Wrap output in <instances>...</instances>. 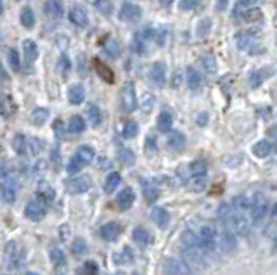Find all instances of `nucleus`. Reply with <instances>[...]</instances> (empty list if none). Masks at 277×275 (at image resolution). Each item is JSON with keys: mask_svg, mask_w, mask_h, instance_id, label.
Wrapping results in <instances>:
<instances>
[{"mask_svg": "<svg viewBox=\"0 0 277 275\" xmlns=\"http://www.w3.org/2000/svg\"><path fill=\"white\" fill-rule=\"evenodd\" d=\"M255 2H257V0H239V5H243V7H250V5H253Z\"/></svg>", "mask_w": 277, "mask_h": 275, "instance_id": "obj_54", "label": "nucleus"}, {"mask_svg": "<svg viewBox=\"0 0 277 275\" xmlns=\"http://www.w3.org/2000/svg\"><path fill=\"white\" fill-rule=\"evenodd\" d=\"M271 68H267V70H258V71H255V73H251V77H250V83H251V87H260L262 85V82L264 80H267L269 77H271Z\"/></svg>", "mask_w": 277, "mask_h": 275, "instance_id": "obj_28", "label": "nucleus"}, {"mask_svg": "<svg viewBox=\"0 0 277 275\" xmlns=\"http://www.w3.org/2000/svg\"><path fill=\"white\" fill-rule=\"evenodd\" d=\"M90 189V179L87 175H76L68 182V190L71 194H83Z\"/></svg>", "mask_w": 277, "mask_h": 275, "instance_id": "obj_10", "label": "nucleus"}, {"mask_svg": "<svg viewBox=\"0 0 277 275\" xmlns=\"http://www.w3.org/2000/svg\"><path fill=\"white\" fill-rule=\"evenodd\" d=\"M138 133V125L136 121H127L125 126H123V137L125 139H134Z\"/></svg>", "mask_w": 277, "mask_h": 275, "instance_id": "obj_39", "label": "nucleus"}, {"mask_svg": "<svg viewBox=\"0 0 277 275\" xmlns=\"http://www.w3.org/2000/svg\"><path fill=\"white\" fill-rule=\"evenodd\" d=\"M23 52H24V57H26L28 61H31V63L38 59V45H36L33 40H24Z\"/></svg>", "mask_w": 277, "mask_h": 275, "instance_id": "obj_25", "label": "nucleus"}, {"mask_svg": "<svg viewBox=\"0 0 277 275\" xmlns=\"http://www.w3.org/2000/svg\"><path fill=\"white\" fill-rule=\"evenodd\" d=\"M85 97H87L85 89H83L80 83H75V85L69 87L68 99H69V102H71L73 106H80V104H83V102H85Z\"/></svg>", "mask_w": 277, "mask_h": 275, "instance_id": "obj_15", "label": "nucleus"}, {"mask_svg": "<svg viewBox=\"0 0 277 275\" xmlns=\"http://www.w3.org/2000/svg\"><path fill=\"white\" fill-rule=\"evenodd\" d=\"M26 275H40V274H36V272H28Z\"/></svg>", "mask_w": 277, "mask_h": 275, "instance_id": "obj_59", "label": "nucleus"}, {"mask_svg": "<svg viewBox=\"0 0 277 275\" xmlns=\"http://www.w3.org/2000/svg\"><path fill=\"white\" fill-rule=\"evenodd\" d=\"M122 107L125 113H132L137 107V92L132 82H127L122 89Z\"/></svg>", "mask_w": 277, "mask_h": 275, "instance_id": "obj_6", "label": "nucleus"}, {"mask_svg": "<svg viewBox=\"0 0 277 275\" xmlns=\"http://www.w3.org/2000/svg\"><path fill=\"white\" fill-rule=\"evenodd\" d=\"M227 5H229V0H217V10H225L227 9Z\"/></svg>", "mask_w": 277, "mask_h": 275, "instance_id": "obj_53", "label": "nucleus"}, {"mask_svg": "<svg viewBox=\"0 0 277 275\" xmlns=\"http://www.w3.org/2000/svg\"><path fill=\"white\" fill-rule=\"evenodd\" d=\"M199 3H201V0H180L178 7H180L182 10H192V9H196Z\"/></svg>", "mask_w": 277, "mask_h": 275, "instance_id": "obj_44", "label": "nucleus"}, {"mask_svg": "<svg viewBox=\"0 0 277 275\" xmlns=\"http://www.w3.org/2000/svg\"><path fill=\"white\" fill-rule=\"evenodd\" d=\"M69 70H71V61H69L68 56H61L59 61H57V71H59L63 77H66L69 73Z\"/></svg>", "mask_w": 277, "mask_h": 275, "instance_id": "obj_40", "label": "nucleus"}, {"mask_svg": "<svg viewBox=\"0 0 277 275\" xmlns=\"http://www.w3.org/2000/svg\"><path fill=\"white\" fill-rule=\"evenodd\" d=\"M234 234L227 229V227H222L217 229V249L222 253H227L234 248Z\"/></svg>", "mask_w": 277, "mask_h": 275, "instance_id": "obj_8", "label": "nucleus"}, {"mask_svg": "<svg viewBox=\"0 0 277 275\" xmlns=\"http://www.w3.org/2000/svg\"><path fill=\"white\" fill-rule=\"evenodd\" d=\"M120 234H122V227L116 222H109L101 227V237H103L104 241H109V242L116 241Z\"/></svg>", "mask_w": 277, "mask_h": 275, "instance_id": "obj_16", "label": "nucleus"}, {"mask_svg": "<svg viewBox=\"0 0 277 275\" xmlns=\"http://www.w3.org/2000/svg\"><path fill=\"white\" fill-rule=\"evenodd\" d=\"M201 66H203V70H205L208 75H217V71H218L217 59H215L213 56H210V54L201 57Z\"/></svg>", "mask_w": 277, "mask_h": 275, "instance_id": "obj_30", "label": "nucleus"}, {"mask_svg": "<svg viewBox=\"0 0 277 275\" xmlns=\"http://www.w3.org/2000/svg\"><path fill=\"white\" fill-rule=\"evenodd\" d=\"M276 151H277V142H276Z\"/></svg>", "mask_w": 277, "mask_h": 275, "instance_id": "obj_62", "label": "nucleus"}, {"mask_svg": "<svg viewBox=\"0 0 277 275\" xmlns=\"http://www.w3.org/2000/svg\"><path fill=\"white\" fill-rule=\"evenodd\" d=\"M163 272L165 275H194V270L178 258H166L163 263Z\"/></svg>", "mask_w": 277, "mask_h": 275, "instance_id": "obj_4", "label": "nucleus"}, {"mask_svg": "<svg viewBox=\"0 0 277 275\" xmlns=\"http://www.w3.org/2000/svg\"><path fill=\"white\" fill-rule=\"evenodd\" d=\"M201 83H203V78H201V73H199L198 70H194V68H189L187 70V85L191 90H199L201 89Z\"/></svg>", "mask_w": 277, "mask_h": 275, "instance_id": "obj_24", "label": "nucleus"}, {"mask_svg": "<svg viewBox=\"0 0 277 275\" xmlns=\"http://www.w3.org/2000/svg\"><path fill=\"white\" fill-rule=\"evenodd\" d=\"M134 201H136V194H134V190L130 189V187L123 189L122 192L118 194V204L122 209H129L130 206L134 204Z\"/></svg>", "mask_w": 277, "mask_h": 275, "instance_id": "obj_21", "label": "nucleus"}, {"mask_svg": "<svg viewBox=\"0 0 277 275\" xmlns=\"http://www.w3.org/2000/svg\"><path fill=\"white\" fill-rule=\"evenodd\" d=\"M85 128H87V123H85V119L80 116V114H75V116L69 118V121H68V130H69L71 133L78 135V133H83V132H85Z\"/></svg>", "mask_w": 277, "mask_h": 275, "instance_id": "obj_20", "label": "nucleus"}, {"mask_svg": "<svg viewBox=\"0 0 277 275\" xmlns=\"http://www.w3.org/2000/svg\"><path fill=\"white\" fill-rule=\"evenodd\" d=\"M94 66H96L97 73H99V77L103 78L104 82H109V83L115 82V75H113V71L109 70V68L106 66V64L101 59H94Z\"/></svg>", "mask_w": 277, "mask_h": 275, "instance_id": "obj_26", "label": "nucleus"}, {"mask_svg": "<svg viewBox=\"0 0 277 275\" xmlns=\"http://www.w3.org/2000/svg\"><path fill=\"white\" fill-rule=\"evenodd\" d=\"M73 158L85 168L87 165H90V163L94 161V158H96V151H94L90 146H80L78 149H76V153L73 154Z\"/></svg>", "mask_w": 277, "mask_h": 275, "instance_id": "obj_14", "label": "nucleus"}, {"mask_svg": "<svg viewBox=\"0 0 277 275\" xmlns=\"http://www.w3.org/2000/svg\"><path fill=\"white\" fill-rule=\"evenodd\" d=\"M7 63H9L10 71H14V73H19L21 59H19V54H17V50L10 49L9 52H7Z\"/></svg>", "mask_w": 277, "mask_h": 275, "instance_id": "obj_36", "label": "nucleus"}, {"mask_svg": "<svg viewBox=\"0 0 277 275\" xmlns=\"http://www.w3.org/2000/svg\"><path fill=\"white\" fill-rule=\"evenodd\" d=\"M236 47L244 52H257L260 49V42L257 37H253L251 33H239L236 35Z\"/></svg>", "mask_w": 277, "mask_h": 275, "instance_id": "obj_7", "label": "nucleus"}, {"mask_svg": "<svg viewBox=\"0 0 277 275\" xmlns=\"http://www.w3.org/2000/svg\"><path fill=\"white\" fill-rule=\"evenodd\" d=\"M30 146H31V153L33 154H38L40 151H42V140H38V139H31V142H30Z\"/></svg>", "mask_w": 277, "mask_h": 275, "instance_id": "obj_51", "label": "nucleus"}, {"mask_svg": "<svg viewBox=\"0 0 277 275\" xmlns=\"http://www.w3.org/2000/svg\"><path fill=\"white\" fill-rule=\"evenodd\" d=\"M120 183H122V175H120L118 172L109 173L108 179H106V182H104V190L106 192H113L115 189H118Z\"/></svg>", "mask_w": 277, "mask_h": 275, "instance_id": "obj_27", "label": "nucleus"}, {"mask_svg": "<svg viewBox=\"0 0 277 275\" xmlns=\"http://www.w3.org/2000/svg\"><path fill=\"white\" fill-rule=\"evenodd\" d=\"M206 173H208V166L201 159H198V161H194L191 165V179L206 180Z\"/></svg>", "mask_w": 277, "mask_h": 275, "instance_id": "obj_22", "label": "nucleus"}, {"mask_svg": "<svg viewBox=\"0 0 277 275\" xmlns=\"http://www.w3.org/2000/svg\"><path fill=\"white\" fill-rule=\"evenodd\" d=\"M118 17L123 23H137L142 17V9L134 2H122L118 10Z\"/></svg>", "mask_w": 277, "mask_h": 275, "instance_id": "obj_5", "label": "nucleus"}, {"mask_svg": "<svg viewBox=\"0 0 277 275\" xmlns=\"http://www.w3.org/2000/svg\"><path fill=\"white\" fill-rule=\"evenodd\" d=\"M144 196H145V199H147L149 202H154L156 199L159 197L158 187H156L154 183H151V182H144Z\"/></svg>", "mask_w": 277, "mask_h": 275, "instance_id": "obj_37", "label": "nucleus"}, {"mask_svg": "<svg viewBox=\"0 0 277 275\" xmlns=\"http://www.w3.org/2000/svg\"><path fill=\"white\" fill-rule=\"evenodd\" d=\"M16 190H17V185L12 179H7L5 182L0 185L2 197H3V201H7V202H14V199H16Z\"/></svg>", "mask_w": 277, "mask_h": 275, "instance_id": "obj_17", "label": "nucleus"}, {"mask_svg": "<svg viewBox=\"0 0 277 275\" xmlns=\"http://www.w3.org/2000/svg\"><path fill=\"white\" fill-rule=\"evenodd\" d=\"M0 12H2V0H0Z\"/></svg>", "mask_w": 277, "mask_h": 275, "instance_id": "obj_60", "label": "nucleus"}, {"mask_svg": "<svg viewBox=\"0 0 277 275\" xmlns=\"http://www.w3.org/2000/svg\"><path fill=\"white\" fill-rule=\"evenodd\" d=\"M267 206H269V202L264 194H255V197L250 201V215L255 223H260L262 220L265 218V215H267Z\"/></svg>", "mask_w": 277, "mask_h": 275, "instance_id": "obj_3", "label": "nucleus"}, {"mask_svg": "<svg viewBox=\"0 0 277 275\" xmlns=\"http://www.w3.org/2000/svg\"><path fill=\"white\" fill-rule=\"evenodd\" d=\"M7 78V73H5V68H3V64L0 63V82H3V80Z\"/></svg>", "mask_w": 277, "mask_h": 275, "instance_id": "obj_55", "label": "nucleus"}, {"mask_svg": "<svg viewBox=\"0 0 277 275\" xmlns=\"http://www.w3.org/2000/svg\"><path fill=\"white\" fill-rule=\"evenodd\" d=\"M50 260H52V263L56 267H63L64 263H66V258H64V253L61 251V249L54 248L50 249Z\"/></svg>", "mask_w": 277, "mask_h": 275, "instance_id": "obj_41", "label": "nucleus"}, {"mask_svg": "<svg viewBox=\"0 0 277 275\" xmlns=\"http://www.w3.org/2000/svg\"><path fill=\"white\" fill-rule=\"evenodd\" d=\"M134 275H138V274H134Z\"/></svg>", "mask_w": 277, "mask_h": 275, "instance_id": "obj_63", "label": "nucleus"}, {"mask_svg": "<svg viewBox=\"0 0 277 275\" xmlns=\"http://www.w3.org/2000/svg\"><path fill=\"white\" fill-rule=\"evenodd\" d=\"M85 251H87L85 241H78L75 246H73V253H75V255H83Z\"/></svg>", "mask_w": 277, "mask_h": 275, "instance_id": "obj_47", "label": "nucleus"}, {"mask_svg": "<svg viewBox=\"0 0 277 275\" xmlns=\"http://www.w3.org/2000/svg\"><path fill=\"white\" fill-rule=\"evenodd\" d=\"M87 118H89V121L92 126H99L101 121H103V113H101L99 106H96V104H89V106H87Z\"/></svg>", "mask_w": 277, "mask_h": 275, "instance_id": "obj_23", "label": "nucleus"}, {"mask_svg": "<svg viewBox=\"0 0 277 275\" xmlns=\"http://www.w3.org/2000/svg\"><path fill=\"white\" fill-rule=\"evenodd\" d=\"M151 216H152V222L156 223V225L159 227V229H166L168 227V223H170V215H168V211H166L165 208H154L152 209V213H151Z\"/></svg>", "mask_w": 277, "mask_h": 275, "instance_id": "obj_18", "label": "nucleus"}, {"mask_svg": "<svg viewBox=\"0 0 277 275\" xmlns=\"http://www.w3.org/2000/svg\"><path fill=\"white\" fill-rule=\"evenodd\" d=\"M152 106H154V95L144 93V97H142V100H140V109L144 111V113H149V111L152 109Z\"/></svg>", "mask_w": 277, "mask_h": 275, "instance_id": "obj_42", "label": "nucleus"}, {"mask_svg": "<svg viewBox=\"0 0 277 275\" xmlns=\"http://www.w3.org/2000/svg\"><path fill=\"white\" fill-rule=\"evenodd\" d=\"M0 177H9V165L5 161H0Z\"/></svg>", "mask_w": 277, "mask_h": 275, "instance_id": "obj_52", "label": "nucleus"}, {"mask_svg": "<svg viewBox=\"0 0 277 275\" xmlns=\"http://www.w3.org/2000/svg\"><path fill=\"white\" fill-rule=\"evenodd\" d=\"M198 239H199V246L205 249L208 256L217 251V227L210 225V223L201 225L198 230Z\"/></svg>", "mask_w": 277, "mask_h": 275, "instance_id": "obj_2", "label": "nucleus"}, {"mask_svg": "<svg viewBox=\"0 0 277 275\" xmlns=\"http://www.w3.org/2000/svg\"><path fill=\"white\" fill-rule=\"evenodd\" d=\"M210 28H211V21L210 19L201 21V23H199V26H198V35H199V37H205L208 31H210Z\"/></svg>", "mask_w": 277, "mask_h": 275, "instance_id": "obj_45", "label": "nucleus"}, {"mask_svg": "<svg viewBox=\"0 0 277 275\" xmlns=\"http://www.w3.org/2000/svg\"><path fill=\"white\" fill-rule=\"evenodd\" d=\"M243 17H244V21H248V23H255V21H260L262 19V10L260 9L246 10V12H243Z\"/></svg>", "mask_w": 277, "mask_h": 275, "instance_id": "obj_43", "label": "nucleus"}, {"mask_svg": "<svg viewBox=\"0 0 277 275\" xmlns=\"http://www.w3.org/2000/svg\"><path fill=\"white\" fill-rule=\"evenodd\" d=\"M116 275H125V274H123V272H118V274H116Z\"/></svg>", "mask_w": 277, "mask_h": 275, "instance_id": "obj_61", "label": "nucleus"}, {"mask_svg": "<svg viewBox=\"0 0 277 275\" xmlns=\"http://www.w3.org/2000/svg\"><path fill=\"white\" fill-rule=\"evenodd\" d=\"M59 236H61V241H64V242H66L68 239L71 237V230H69V225H61Z\"/></svg>", "mask_w": 277, "mask_h": 275, "instance_id": "obj_48", "label": "nucleus"}, {"mask_svg": "<svg viewBox=\"0 0 277 275\" xmlns=\"http://www.w3.org/2000/svg\"><path fill=\"white\" fill-rule=\"evenodd\" d=\"M47 119H49V111L45 107H36V109H33V113H31V123L36 126H42Z\"/></svg>", "mask_w": 277, "mask_h": 275, "instance_id": "obj_32", "label": "nucleus"}, {"mask_svg": "<svg viewBox=\"0 0 277 275\" xmlns=\"http://www.w3.org/2000/svg\"><path fill=\"white\" fill-rule=\"evenodd\" d=\"M149 78L156 87H165L166 83V64L165 63H154L149 71Z\"/></svg>", "mask_w": 277, "mask_h": 275, "instance_id": "obj_11", "label": "nucleus"}, {"mask_svg": "<svg viewBox=\"0 0 277 275\" xmlns=\"http://www.w3.org/2000/svg\"><path fill=\"white\" fill-rule=\"evenodd\" d=\"M168 146L172 147L173 151L182 149V147L185 146V137H184V133H180V132H172V133H170V137H168Z\"/></svg>", "mask_w": 277, "mask_h": 275, "instance_id": "obj_33", "label": "nucleus"}, {"mask_svg": "<svg viewBox=\"0 0 277 275\" xmlns=\"http://www.w3.org/2000/svg\"><path fill=\"white\" fill-rule=\"evenodd\" d=\"M106 50H108L109 56H111V57H118V54H120L118 43H116V42H111V43H109V45L106 47Z\"/></svg>", "mask_w": 277, "mask_h": 275, "instance_id": "obj_49", "label": "nucleus"}, {"mask_svg": "<svg viewBox=\"0 0 277 275\" xmlns=\"http://www.w3.org/2000/svg\"><path fill=\"white\" fill-rule=\"evenodd\" d=\"M272 218L277 220V206H274V209H272Z\"/></svg>", "mask_w": 277, "mask_h": 275, "instance_id": "obj_58", "label": "nucleus"}, {"mask_svg": "<svg viewBox=\"0 0 277 275\" xmlns=\"http://www.w3.org/2000/svg\"><path fill=\"white\" fill-rule=\"evenodd\" d=\"M43 10H45L47 17L54 21H59L64 17V5L61 3V0H47Z\"/></svg>", "mask_w": 277, "mask_h": 275, "instance_id": "obj_13", "label": "nucleus"}, {"mask_svg": "<svg viewBox=\"0 0 277 275\" xmlns=\"http://www.w3.org/2000/svg\"><path fill=\"white\" fill-rule=\"evenodd\" d=\"M68 17H69V21L78 28H85L87 24H89V12H87V9L82 5L71 7Z\"/></svg>", "mask_w": 277, "mask_h": 275, "instance_id": "obj_9", "label": "nucleus"}, {"mask_svg": "<svg viewBox=\"0 0 277 275\" xmlns=\"http://www.w3.org/2000/svg\"><path fill=\"white\" fill-rule=\"evenodd\" d=\"M3 253H5L7 265H14V263H16V260H17V246H16V242H12V241L7 242Z\"/></svg>", "mask_w": 277, "mask_h": 275, "instance_id": "obj_34", "label": "nucleus"}, {"mask_svg": "<svg viewBox=\"0 0 277 275\" xmlns=\"http://www.w3.org/2000/svg\"><path fill=\"white\" fill-rule=\"evenodd\" d=\"M12 147H14V151H16L17 154L26 153V151H28V142H26V139H24V135L17 133V135L14 137V140H12Z\"/></svg>", "mask_w": 277, "mask_h": 275, "instance_id": "obj_38", "label": "nucleus"}, {"mask_svg": "<svg viewBox=\"0 0 277 275\" xmlns=\"http://www.w3.org/2000/svg\"><path fill=\"white\" fill-rule=\"evenodd\" d=\"M253 153L258 158H267L272 153V144L267 142V140H260L253 146Z\"/></svg>", "mask_w": 277, "mask_h": 275, "instance_id": "obj_29", "label": "nucleus"}, {"mask_svg": "<svg viewBox=\"0 0 277 275\" xmlns=\"http://www.w3.org/2000/svg\"><path fill=\"white\" fill-rule=\"evenodd\" d=\"M132 237H134V241L140 246H147L149 242H151V234H149L145 229H142V227H137V229L134 230Z\"/></svg>", "mask_w": 277, "mask_h": 275, "instance_id": "obj_35", "label": "nucleus"}, {"mask_svg": "<svg viewBox=\"0 0 277 275\" xmlns=\"http://www.w3.org/2000/svg\"><path fill=\"white\" fill-rule=\"evenodd\" d=\"M156 125H158V130L163 133H168L170 130H172L173 126V116L172 113H168V111H161L158 116V121H156Z\"/></svg>", "mask_w": 277, "mask_h": 275, "instance_id": "obj_19", "label": "nucleus"}, {"mask_svg": "<svg viewBox=\"0 0 277 275\" xmlns=\"http://www.w3.org/2000/svg\"><path fill=\"white\" fill-rule=\"evenodd\" d=\"M159 2H161V5L168 7V5H172V3L175 2V0H159Z\"/></svg>", "mask_w": 277, "mask_h": 275, "instance_id": "obj_56", "label": "nucleus"}, {"mask_svg": "<svg viewBox=\"0 0 277 275\" xmlns=\"http://www.w3.org/2000/svg\"><path fill=\"white\" fill-rule=\"evenodd\" d=\"M180 249H182V256H184V262L187 263L192 270H203L206 267L208 255L205 253V249L199 246V239L196 232L185 230V232L182 234Z\"/></svg>", "mask_w": 277, "mask_h": 275, "instance_id": "obj_1", "label": "nucleus"}, {"mask_svg": "<svg viewBox=\"0 0 277 275\" xmlns=\"http://www.w3.org/2000/svg\"><path fill=\"white\" fill-rule=\"evenodd\" d=\"M96 3H97V5H103V3H109V0H96Z\"/></svg>", "mask_w": 277, "mask_h": 275, "instance_id": "obj_57", "label": "nucleus"}, {"mask_svg": "<svg viewBox=\"0 0 277 275\" xmlns=\"http://www.w3.org/2000/svg\"><path fill=\"white\" fill-rule=\"evenodd\" d=\"M180 83H182V71L177 70L173 73V77H172V87H173V89H178V87H180Z\"/></svg>", "mask_w": 277, "mask_h": 275, "instance_id": "obj_50", "label": "nucleus"}, {"mask_svg": "<svg viewBox=\"0 0 277 275\" xmlns=\"http://www.w3.org/2000/svg\"><path fill=\"white\" fill-rule=\"evenodd\" d=\"M21 24H23L26 30H31V28L35 26V14L33 10L30 9V7H24L23 10H21Z\"/></svg>", "mask_w": 277, "mask_h": 275, "instance_id": "obj_31", "label": "nucleus"}, {"mask_svg": "<svg viewBox=\"0 0 277 275\" xmlns=\"http://www.w3.org/2000/svg\"><path fill=\"white\" fill-rule=\"evenodd\" d=\"M24 213H26V216L30 220L38 222V220H42L43 216H45L47 208H45V204H43V201H40V199H38V201H30V202H28Z\"/></svg>", "mask_w": 277, "mask_h": 275, "instance_id": "obj_12", "label": "nucleus"}, {"mask_svg": "<svg viewBox=\"0 0 277 275\" xmlns=\"http://www.w3.org/2000/svg\"><path fill=\"white\" fill-rule=\"evenodd\" d=\"M120 158H122L123 161L127 163V165H132V163H134V154H132V151H129V149L120 151Z\"/></svg>", "mask_w": 277, "mask_h": 275, "instance_id": "obj_46", "label": "nucleus"}]
</instances>
